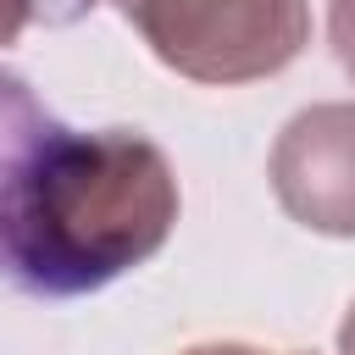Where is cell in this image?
Instances as JSON below:
<instances>
[{
	"instance_id": "obj_7",
	"label": "cell",
	"mask_w": 355,
	"mask_h": 355,
	"mask_svg": "<svg viewBox=\"0 0 355 355\" xmlns=\"http://www.w3.org/2000/svg\"><path fill=\"white\" fill-rule=\"evenodd\" d=\"M338 355H355V305H349V316L338 327Z\"/></svg>"
},
{
	"instance_id": "obj_3",
	"label": "cell",
	"mask_w": 355,
	"mask_h": 355,
	"mask_svg": "<svg viewBox=\"0 0 355 355\" xmlns=\"http://www.w3.org/2000/svg\"><path fill=\"white\" fill-rule=\"evenodd\" d=\"M277 205L327 239H355V105H311L272 144Z\"/></svg>"
},
{
	"instance_id": "obj_1",
	"label": "cell",
	"mask_w": 355,
	"mask_h": 355,
	"mask_svg": "<svg viewBox=\"0 0 355 355\" xmlns=\"http://www.w3.org/2000/svg\"><path fill=\"white\" fill-rule=\"evenodd\" d=\"M178 222V178L133 128L44 133L0 183V272L28 294H89L144 266Z\"/></svg>"
},
{
	"instance_id": "obj_6",
	"label": "cell",
	"mask_w": 355,
	"mask_h": 355,
	"mask_svg": "<svg viewBox=\"0 0 355 355\" xmlns=\"http://www.w3.org/2000/svg\"><path fill=\"white\" fill-rule=\"evenodd\" d=\"M189 355H266V349H255V344H200Z\"/></svg>"
},
{
	"instance_id": "obj_2",
	"label": "cell",
	"mask_w": 355,
	"mask_h": 355,
	"mask_svg": "<svg viewBox=\"0 0 355 355\" xmlns=\"http://www.w3.org/2000/svg\"><path fill=\"white\" fill-rule=\"evenodd\" d=\"M172 72L194 83H255L311 39L305 0H111Z\"/></svg>"
},
{
	"instance_id": "obj_5",
	"label": "cell",
	"mask_w": 355,
	"mask_h": 355,
	"mask_svg": "<svg viewBox=\"0 0 355 355\" xmlns=\"http://www.w3.org/2000/svg\"><path fill=\"white\" fill-rule=\"evenodd\" d=\"M33 17V0H0V44H11Z\"/></svg>"
},
{
	"instance_id": "obj_4",
	"label": "cell",
	"mask_w": 355,
	"mask_h": 355,
	"mask_svg": "<svg viewBox=\"0 0 355 355\" xmlns=\"http://www.w3.org/2000/svg\"><path fill=\"white\" fill-rule=\"evenodd\" d=\"M327 39H333L338 67L355 78V0H333L327 6Z\"/></svg>"
}]
</instances>
